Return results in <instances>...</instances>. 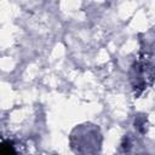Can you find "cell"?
I'll list each match as a JSON object with an SVG mask.
<instances>
[{
	"mask_svg": "<svg viewBox=\"0 0 155 155\" xmlns=\"http://www.w3.org/2000/svg\"><path fill=\"white\" fill-rule=\"evenodd\" d=\"M1 155H16V151L10 143H4L1 148Z\"/></svg>",
	"mask_w": 155,
	"mask_h": 155,
	"instance_id": "6da1fadb",
	"label": "cell"
}]
</instances>
